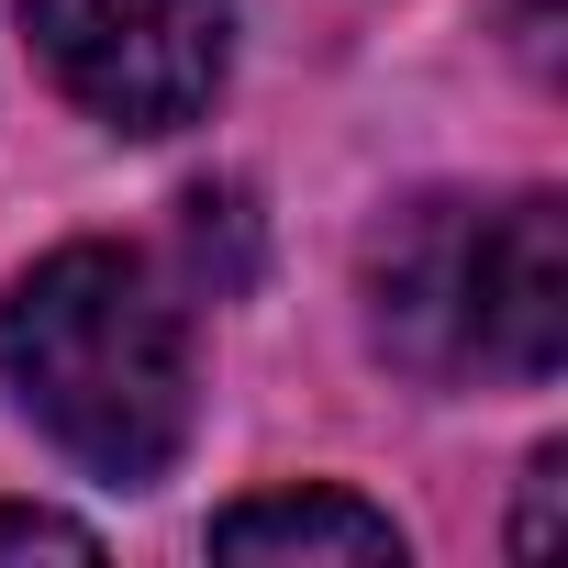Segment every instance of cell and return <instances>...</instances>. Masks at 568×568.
<instances>
[{"instance_id":"8992f818","label":"cell","mask_w":568,"mask_h":568,"mask_svg":"<svg viewBox=\"0 0 568 568\" xmlns=\"http://www.w3.org/2000/svg\"><path fill=\"white\" fill-rule=\"evenodd\" d=\"M546 535H557V446H546V457H535V490H524V524H513V546H524V557H535V546H546Z\"/></svg>"},{"instance_id":"6da1fadb","label":"cell","mask_w":568,"mask_h":568,"mask_svg":"<svg viewBox=\"0 0 568 568\" xmlns=\"http://www.w3.org/2000/svg\"><path fill=\"white\" fill-rule=\"evenodd\" d=\"M0 390L112 490H145L190 446V313L134 245H57L0 291Z\"/></svg>"},{"instance_id":"7a4b0ae2","label":"cell","mask_w":568,"mask_h":568,"mask_svg":"<svg viewBox=\"0 0 568 568\" xmlns=\"http://www.w3.org/2000/svg\"><path fill=\"white\" fill-rule=\"evenodd\" d=\"M368 324L424 379H546L568 357V212H557V190L390 212V234L368 245Z\"/></svg>"},{"instance_id":"5b68a950","label":"cell","mask_w":568,"mask_h":568,"mask_svg":"<svg viewBox=\"0 0 568 568\" xmlns=\"http://www.w3.org/2000/svg\"><path fill=\"white\" fill-rule=\"evenodd\" d=\"M0 557H101V535L90 524H68V513H45V501H0Z\"/></svg>"},{"instance_id":"3957f363","label":"cell","mask_w":568,"mask_h":568,"mask_svg":"<svg viewBox=\"0 0 568 568\" xmlns=\"http://www.w3.org/2000/svg\"><path fill=\"white\" fill-rule=\"evenodd\" d=\"M57 90L112 134H179L234 68V0H23Z\"/></svg>"},{"instance_id":"277c9868","label":"cell","mask_w":568,"mask_h":568,"mask_svg":"<svg viewBox=\"0 0 568 568\" xmlns=\"http://www.w3.org/2000/svg\"><path fill=\"white\" fill-rule=\"evenodd\" d=\"M212 557H346V568H402V524L357 490H256L212 513Z\"/></svg>"}]
</instances>
